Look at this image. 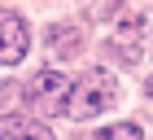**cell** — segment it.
<instances>
[{
  "mask_svg": "<svg viewBox=\"0 0 153 140\" xmlns=\"http://www.w3.org/2000/svg\"><path fill=\"white\" fill-rule=\"evenodd\" d=\"M114 101H118V83H114V74H109V70H92V74H83L79 83H70V92H66L61 109H66L74 123H83V118L105 114Z\"/></svg>",
  "mask_w": 153,
  "mask_h": 140,
  "instance_id": "cell-1",
  "label": "cell"
},
{
  "mask_svg": "<svg viewBox=\"0 0 153 140\" xmlns=\"http://www.w3.org/2000/svg\"><path fill=\"white\" fill-rule=\"evenodd\" d=\"M31 48V35H26V22L18 13L0 9V66H18Z\"/></svg>",
  "mask_w": 153,
  "mask_h": 140,
  "instance_id": "cell-2",
  "label": "cell"
},
{
  "mask_svg": "<svg viewBox=\"0 0 153 140\" xmlns=\"http://www.w3.org/2000/svg\"><path fill=\"white\" fill-rule=\"evenodd\" d=\"M66 92H70V83H66V74H53V70H44V74H35V83H31V101L35 105H48V109H53V105L57 101H66Z\"/></svg>",
  "mask_w": 153,
  "mask_h": 140,
  "instance_id": "cell-3",
  "label": "cell"
},
{
  "mask_svg": "<svg viewBox=\"0 0 153 140\" xmlns=\"http://www.w3.org/2000/svg\"><path fill=\"white\" fill-rule=\"evenodd\" d=\"M0 140H53V131L35 118H0Z\"/></svg>",
  "mask_w": 153,
  "mask_h": 140,
  "instance_id": "cell-4",
  "label": "cell"
},
{
  "mask_svg": "<svg viewBox=\"0 0 153 140\" xmlns=\"http://www.w3.org/2000/svg\"><path fill=\"white\" fill-rule=\"evenodd\" d=\"M96 140H144V136H140V127H136V123H118V127H105Z\"/></svg>",
  "mask_w": 153,
  "mask_h": 140,
  "instance_id": "cell-5",
  "label": "cell"
},
{
  "mask_svg": "<svg viewBox=\"0 0 153 140\" xmlns=\"http://www.w3.org/2000/svg\"><path fill=\"white\" fill-rule=\"evenodd\" d=\"M149 92H153V79H149Z\"/></svg>",
  "mask_w": 153,
  "mask_h": 140,
  "instance_id": "cell-6",
  "label": "cell"
}]
</instances>
